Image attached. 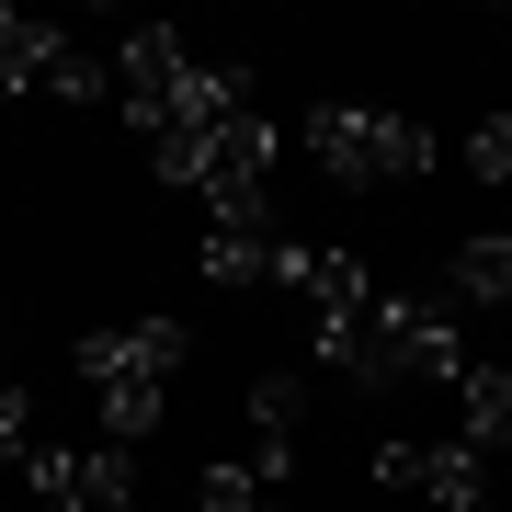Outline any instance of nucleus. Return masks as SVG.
I'll list each match as a JSON object with an SVG mask.
<instances>
[{
    "label": "nucleus",
    "instance_id": "obj_1",
    "mask_svg": "<svg viewBox=\"0 0 512 512\" xmlns=\"http://www.w3.org/2000/svg\"><path fill=\"white\" fill-rule=\"evenodd\" d=\"M274 160H285V126H262V114H228V126H183V137H148V171L160 183L205 194V217L228 228H262L274 217Z\"/></svg>",
    "mask_w": 512,
    "mask_h": 512
},
{
    "label": "nucleus",
    "instance_id": "obj_2",
    "mask_svg": "<svg viewBox=\"0 0 512 512\" xmlns=\"http://www.w3.org/2000/svg\"><path fill=\"white\" fill-rule=\"evenodd\" d=\"M319 365L353 376V387H387V376H444V387H456V376H467V342L421 308V296L376 285L353 319H319Z\"/></svg>",
    "mask_w": 512,
    "mask_h": 512
},
{
    "label": "nucleus",
    "instance_id": "obj_3",
    "mask_svg": "<svg viewBox=\"0 0 512 512\" xmlns=\"http://www.w3.org/2000/svg\"><path fill=\"white\" fill-rule=\"evenodd\" d=\"M308 160L330 183H410V171H433V137L410 114H387V103H319L308 114Z\"/></svg>",
    "mask_w": 512,
    "mask_h": 512
},
{
    "label": "nucleus",
    "instance_id": "obj_4",
    "mask_svg": "<svg viewBox=\"0 0 512 512\" xmlns=\"http://www.w3.org/2000/svg\"><path fill=\"white\" fill-rule=\"evenodd\" d=\"M92 92H114V69H92L57 23L0 0V103H92Z\"/></svg>",
    "mask_w": 512,
    "mask_h": 512
},
{
    "label": "nucleus",
    "instance_id": "obj_5",
    "mask_svg": "<svg viewBox=\"0 0 512 512\" xmlns=\"http://www.w3.org/2000/svg\"><path fill=\"white\" fill-rule=\"evenodd\" d=\"M194 330L183 319H114V330H80V387L92 399H160L183 376Z\"/></svg>",
    "mask_w": 512,
    "mask_h": 512
},
{
    "label": "nucleus",
    "instance_id": "obj_6",
    "mask_svg": "<svg viewBox=\"0 0 512 512\" xmlns=\"http://www.w3.org/2000/svg\"><path fill=\"white\" fill-rule=\"evenodd\" d=\"M183 80H194V46L171 35V23H137V35L114 46V92H126V126H137V137H160V126H171Z\"/></svg>",
    "mask_w": 512,
    "mask_h": 512
},
{
    "label": "nucleus",
    "instance_id": "obj_7",
    "mask_svg": "<svg viewBox=\"0 0 512 512\" xmlns=\"http://www.w3.org/2000/svg\"><path fill=\"white\" fill-rule=\"evenodd\" d=\"M376 478L387 490H421L433 512H490V456L456 433V444H376Z\"/></svg>",
    "mask_w": 512,
    "mask_h": 512
},
{
    "label": "nucleus",
    "instance_id": "obj_8",
    "mask_svg": "<svg viewBox=\"0 0 512 512\" xmlns=\"http://www.w3.org/2000/svg\"><path fill=\"white\" fill-rule=\"evenodd\" d=\"M35 490H46V512H137V456L126 444H46Z\"/></svg>",
    "mask_w": 512,
    "mask_h": 512
},
{
    "label": "nucleus",
    "instance_id": "obj_9",
    "mask_svg": "<svg viewBox=\"0 0 512 512\" xmlns=\"http://www.w3.org/2000/svg\"><path fill=\"white\" fill-rule=\"evenodd\" d=\"M296 421H308V387H296V376H262L251 387V478H262V490L296 478Z\"/></svg>",
    "mask_w": 512,
    "mask_h": 512
},
{
    "label": "nucleus",
    "instance_id": "obj_10",
    "mask_svg": "<svg viewBox=\"0 0 512 512\" xmlns=\"http://www.w3.org/2000/svg\"><path fill=\"white\" fill-rule=\"evenodd\" d=\"M456 421H467L478 456H512V376H501V365H467V376H456Z\"/></svg>",
    "mask_w": 512,
    "mask_h": 512
},
{
    "label": "nucleus",
    "instance_id": "obj_11",
    "mask_svg": "<svg viewBox=\"0 0 512 512\" xmlns=\"http://www.w3.org/2000/svg\"><path fill=\"white\" fill-rule=\"evenodd\" d=\"M444 285H456L467 308H512V228H490V239H456Z\"/></svg>",
    "mask_w": 512,
    "mask_h": 512
},
{
    "label": "nucleus",
    "instance_id": "obj_12",
    "mask_svg": "<svg viewBox=\"0 0 512 512\" xmlns=\"http://www.w3.org/2000/svg\"><path fill=\"white\" fill-rule=\"evenodd\" d=\"M274 228H205V285H274Z\"/></svg>",
    "mask_w": 512,
    "mask_h": 512
},
{
    "label": "nucleus",
    "instance_id": "obj_13",
    "mask_svg": "<svg viewBox=\"0 0 512 512\" xmlns=\"http://www.w3.org/2000/svg\"><path fill=\"white\" fill-rule=\"evenodd\" d=\"M194 512H296V501H285V490H262L239 456H217V467L194 478Z\"/></svg>",
    "mask_w": 512,
    "mask_h": 512
},
{
    "label": "nucleus",
    "instance_id": "obj_14",
    "mask_svg": "<svg viewBox=\"0 0 512 512\" xmlns=\"http://www.w3.org/2000/svg\"><path fill=\"white\" fill-rule=\"evenodd\" d=\"M35 387H0V478H35Z\"/></svg>",
    "mask_w": 512,
    "mask_h": 512
},
{
    "label": "nucleus",
    "instance_id": "obj_15",
    "mask_svg": "<svg viewBox=\"0 0 512 512\" xmlns=\"http://www.w3.org/2000/svg\"><path fill=\"white\" fill-rule=\"evenodd\" d=\"M467 171H478V183H512V114L467 126Z\"/></svg>",
    "mask_w": 512,
    "mask_h": 512
}]
</instances>
